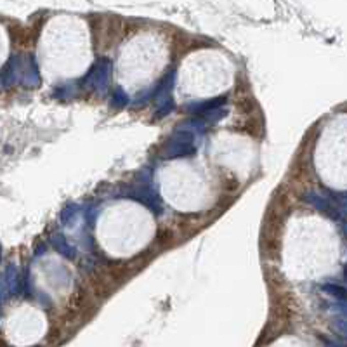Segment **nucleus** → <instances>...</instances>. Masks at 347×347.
Wrapping results in <instances>:
<instances>
[{"label":"nucleus","instance_id":"obj_1","mask_svg":"<svg viewBox=\"0 0 347 347\" xmlns=\"http://www.w3.org/2000/svg\"><path fill=\"white\" fill-rule=\"evenodd\" d=\"M155 236V221L144 207L134 201H118L103 212L96 226V238L113 257H130L146 247Z\"/></svg>","mask_w":347,"mask_h":347},{"label":"nucleus","instance_id":"obj_2","mask_svg":"<svg viewBox=\"0 0 347 347\" xmlns=\"http://www.w3.org/2000/svg\"><path fill=\"white\" fill-rule=\"evenodd\" d=\"M162 40L155 35H137L124 45L118 54L117 77L129 92L150 85L167 63Z\"/></svg>","mask_w":347,"mask_h":347},{"label":"nucleus","instance_id":"obj_3","mask_svg":"<svg viewBox=\"0 0 347 347\" xmlns=\"http://www.w3.org/2000/svg\"><path fill=\"white\" fill-rule=\"evenodd\" d=\"M47 330V320L39 309L26 306L12 311L4 318V335L11 344H35Z\"/></svg>","mask_w":347,"mask_h":347},{"label":"nucleus","instance_id":"obj_4","mask_svg":"<svg viewBox=\"0 0 347 347\" xmlns=\"http://www.w3.org/2000/svg\"><path fill=\"white\" fill-rule=\"evenodd\" d=\"M345 278H347V268H345Z\"/></svg>","mask_w":347,"mask_h":347}]
</instances>
